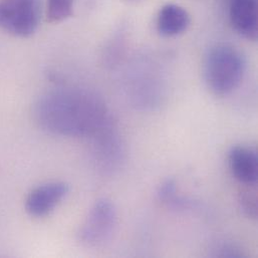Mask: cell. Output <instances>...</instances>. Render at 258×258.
Here are the masks:
<instances>
[{
    "label": "cell",
    "instance_id": "cell-1",
    "mask_svg": "<svg viewBox=\"0 0 258 258\" xmlns=\"http://www.w3.org/2000/svg\"><path fill=\"white\" fill-rule=\"evenodd\" d=\"M35 115L43 130L66 137H92L110 121L105 105L80 90L48 94L39 101Z\"/></svg>",
    "mask_w": 258,
    "mask_h": 258
},
{
    "label": "cell",
    "instance_id": "cell-4",
    "mask_svg": "<svg viewBox=\"0 0 258 258\" xmlns=\"http://www.w3.org/2000/svg\"><path fill=\"white\" fill-rule=\"evenodd\" d=\"M117 209L108 199H101L91 208L79 231V240L90 247H97L109 241L116 229Z\"/></svg>",
    "mask_w": 258,
    "mask_h": 258
},
{
    "label": "cell",
    "instance_id": "cell-3",
    "mask_svg": "<svg viewBox=\"0 0 258 258\" xmlns=\"http://www.w3.org/2000/svg\"><path fill=\"white\" fill-rule=\"evenodd\" d=\"M41 9L38 0H2L0 2V27L19 36L32 35L40 21Z\"/></svg>",
    "mask_w": 258,
    "mask_h": 258
},
{
    "label": "cell",
    "instance_id": "cell-8",
    "mask_svg": "<svg viewBox=\"0 0 258 258\" xmlns=\"http://www.w3.org/2000/svg\"><path fill=\"white\" fill-rule=\"evenodd\" d=\"M229 166L234 177L245 186H255L258 179L256 152L245 146L232 147L228 155Z\"/></svg>",
    "mask_w": 258,
    "mask_h": 258
},
{
    "label": "cell",
    "instance_id": "cell-10",
    "mask_svg": "<svg viewBox=\"0 0 258 258\" xmlns=\"http://www.w3.org/2000/svg\"><path fill=\"white\" fill-rule=\"evenodd\" d=\"M75 0H47L46 18L51 23L61 22L74 13Z\"/></svg>",
    "mask_w": 258,
    "mask_h": 258
},
{
    "label": "cell",
    "instance_id": "cell-5",
    "mask_svg": "<svg viewBox=\"0 0 258 258\" xmlns=\"http://www.w3.org/2000/svg\"><path fill=\"white\" fill-rule=\"evenodd\" d=\"M69 185L64 182H49L33 189L26 198L27 213L36 218L48 215L69 193Z\"/></svg>",
    "mask_w": 258,
    "mask_h": 258
},
{
    "label": "cell",
    "instance_id": "cell-11",
    "mask_svg": "<svg viewBox=\"0 0 258 258\" xmlns=\"http://www.w3.org/2000/svg\"><path fill=\"white\" fill-rule=\"evenodd\" d=\"M240 207L242 211L249 217L256 218L257 216V198L254 192L245 190L240 194Z\"/></svg>",
    "mask_w": 258,
    "mask_h": 258
},
{
    "label": "cell",
    "instance_id": "cell-9",
    "mask_svg": "<svg viewBox=\"0 0 258 258\" xmlns=\"http://www.w3.org/2000/svg\"><path fill=\"white\" fill-rule=\"evenodd\" d=\"M191 23L186 9L177 4L163 6L157 18V30L164 37H174L185 32Z\"/></svg>",
    "mask_w": 258,
    "mask_h": 258
},
{
    "label": "cell",
    "instance_id": "cell-7",
    "mask_svg": "<svg viewBox=\"0 0 258 258\" xmlns=\"http://www.w3.org/2000/svg\"><path fill=\"white\" fill-rule=\"evenodd\" d=\"M229 18L238 34L248 40L257 39V0H229Z\"/></svg>",
    "mask_w": 258,
    "mask_h": 258
},
{
    "label": "cell",
    "instance_id": "cell-2",
    "mask_svg": "<svg viewBox=\"0 0 258 258\" xmlns=\"http://www.w3.org/2000/svg\"><path fill=\"white\" fill-rule=\"evenodd\" d=\"M242 53L230 44H216L208 51L204 62V77L209 89L218 96L236 90L245 74Z\"/></svg>",
    "mask_w": 258,
    "mask_h": 258
},
{
    "label": "cell",
    "instance_id": "cell-12",
    "mask_svg": "<svg viewBox=\"0 0 258 258\" xmlns=\"http://www.w3.org/2000/svg\"><path fill=\"white\" fill-rule=\"evenodd\" d=\"M214 253L213 256H219V257H237L241 255V252L235 247L234 244L221 242L218 243L213 248Z\"/></svg>",
    "mask_w": 258,
    "mask_h": 258
},
{
    "label": "cell",
    "instance_id": "cell-6",
    "mask_svg": "<svg viewBox=\"0 0 258 258\" xmlns=\"http://www.w3.org/2000/svg\"><path fill=\"white\" fill-rule=\"evenodd\" d=\"M94 137L95 156L103 169H114L120 161L123 160V143L117 131L112 127L110 121L98 132Z\"/></svg>",
    "mask_w": 258,
    "mask_h": 258
}]
</instances>
